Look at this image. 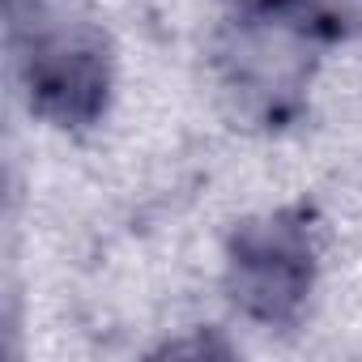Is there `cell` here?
<instances>
[{
	"mask_svg": "<svg viewBox=\"0 0 362 362\" xmlns=\"http://www.w3.org/2000/svg\"><path fill=\"white\" fill-rule=\"evenodd\" d=\"M235 303L264 324H286L298 315L311 290V235L303 218L277 214L260 226H243L230 252Z\"/></svg>",
	"mask_w": 362,
	"mask_h": 362,
	"instance_id": "obj_1",
	"label": "cell"
},
{
	"mask_svg": "<svg viewBox=\"0 0 362 362\" xmlns=\"http://www.w3.org/2000/svg\"><path fill=\"white\" fill-rule=\"evenodd\" d=\"M30 98L64 124H86L107 98V52L94 30H47L26 56Z\"/></svg>",
	"mask_w": 362,
	"mask_h": 362,
	"instance_id": "obj_2",
	"label": "cell"
},
{
	"mask_svg": "<svg viewBox=\"0 0 362 362\" xmlns=\"http://www.w3.org/2000/svg\"><path fill=\"white\" fill-rule=\"evenodd\" d=\"M303 5V0H243V9L256 13V18H286Z\"/></svg>",
	"mask_w": 362,
	"mask_h": 362,
	"instance_id": "obj_3",
	"label": "cell"
}]
</instances>
